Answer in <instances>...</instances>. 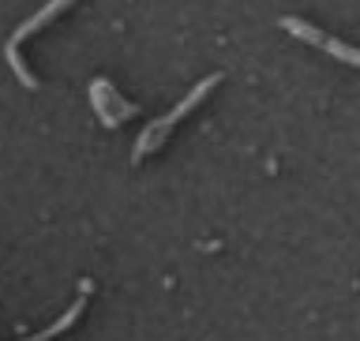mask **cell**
I'll return each mask as SVG.
<instances>
[{
    "label": "cell",
    "mask_w": 360,
    "mask_h": 341,
    "mask_svg": "<svg viewBox=\"0 0 360 341\" xmlns=\"http://www.w3.org/2000/svg\"><path fill=\"white\" fill-rule=\"evenodd\" d=\"M281 30H289L292 38L308 41V45H315V49H323V53L338 56V60H345V64H360V56H356L353 45H345V41L330 38V34H323L319 27H311V22H304V19H297V15H285V19H281Z\"/></svg>",
    "instance_id": "cell-4"
},
{
    "label": "cell",
    "mask_w": 360,
    "mask_h": 341,
    "mask_svg": "<svg viewBox=\"0 0 360 341\" xmlns=\"http://www.w3.org/2000/svg\"><path fill=\"white\" fill-rule=\"evenodd\" d=\"M218 83H221V72L207 75V79H202V83H199L195 90H188V98H184V101H176V105L169 109L162 120H150V124H146V128H143V135H139V143H135V154H131V162H143V157H150V154L158 150V146H162V143L169 139V131H173L176 124L184 120L188 112L195 109L199 101L207 98V94H210V90L218 86Z\"/></svg>",
    "instance_id": "cell-1"
},
{
    "label": "cell",
    "mask_w": 360,
    "mask_h": 341,
    "mask_svg": "<svg viewBox=\"0 0 360 341\" xmlns=\"http://www.w3.org/2000/svg\"><path fill=\"white\" fill-rule=\"evenodd\" d=\"M90 105H94L98 120L105 124V128H120L128 117H135V112H139V105L124 101L117 90H112L109 79H94V83H90Z\"/></svg>",
    "instance_id": "cell-3"
},
{
    "label": "cell",
    "mask_w": 360,
    "mask_h": 341,
    "mask_svg": "<svg viewBox=\"0 0 360 341\" xmlns=\"http://www.w3.org/2000/svg\"><path fill=\"white\" fill-rule=\"evenodd\" d=\"M83 308H86V300L79 297V300L72 304V308H68V311L60 315V319H56V323L49 326V330H41V334H34V337H22V341H53V337H60V334L68 330V326H72V323L79 319V315H83Z\"/></svg>",
    "instance_id": "cell-5"
},
{
    "label": "cell",
    "mask_w": 360,
    "mask_h": 341,
    "mask_svg": "<svg viewBox=\"0 0 360 341\" xmlns=\"http://www.w3.org/2000/svg\"><path fill=\"white\" fill-rule=\"evenodd\" d=\"M72 4H75V0H49V4H45V8H38L30 19H22V22H19V30L8 38V45H4V60H8V67L15 72V79H19V83L27 86V90H38V75H34L30 67L22 64V56H19V45L27 41L30 34H38V30L45 27V22H53L56 15H60V11H68Z\"/></svg>",
    "instance_id": "cell-2"
}]
</instances>
